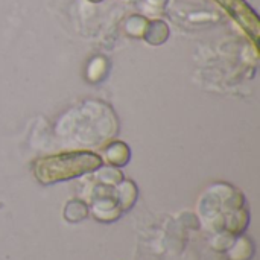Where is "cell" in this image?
Segmentation results:
<instances>
[{"instance_id": "6da1fadb", "label": "cell", "mask_w": 260, "mask_h": 260, "mask_svg": "<svg viewBox=\"0 0 260 260\" xmlns=\"http://www.w3.org/2000/svg\"><path fill=\"white\" fill-rule=\"evenodd\" d=\"M52 163H40V171L38 177L43 181H56L62 178H70L75 175H79L82 172L91 171L99 165V160L94 155L88 154H79V155H67L66 157V165L59 163L56 158L49 160Z\"/></svg>"}]
</instances>
